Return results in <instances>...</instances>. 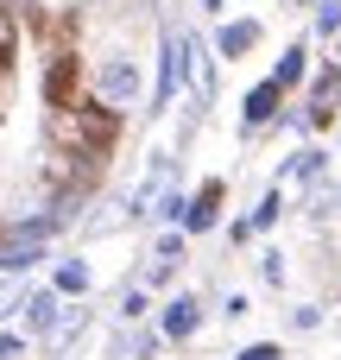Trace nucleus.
<instances>
[{
	"instance_id": "1",
	"label": "nucleus",
	"mask_w": 341,
	"mask_h": 360,
	"mask_svg": "<svg viewBox=\"0 0 341 360\" xmlns=\"http://www.w3.org/2000/svg\"><path fill=\"white\" fill-rule=\"evenodd\" d=\"M57 221H63V215H44V221H25V228L0 234V272H25V266H38V259H44V234H51Z\"/></svg>"
},
{
	"instance_id": "2",
	"label": "nucleus",
	"mask_w": 341,
	"mask_h": 360,
	"mask_svg": "<svg viewBox=\"0 0 341 360\" xmlns=\"http://www.w3.org/2000/svg\"><path fill=\"white\" fill-rule=\"evenodd\" d=\"M95 95H101L108 108H127V101L139 95V63H133V57H108V63L95 70Z\"/></svg>"
},
{
	"instance_id": "3",
	"label": "nucleus",
	"mask_w": 341,
	"mask_h": 360,
	"mask_svg": "<svg viewBox=\"0 0 341 360\" xmlns=\"http://www.w3.org/2000/svg\"><path fill=\"white\" fill-rule=\"evenodd\" d=\"M177 82H184V44H177V32H171V38H165V63H158V89H152V108H146V114H165L171 95H177Z\"/></svg>"
},
{
	"instance_id": "4",
	"label": "nucleus",
	"mask_w": 341,
	"mask_h": 360,
	"mask_svg": "<svg viewBox=\"0 0 341 360\" xmlns=\"http://www.w3.org/2000/svg\"><path fill=\"white\" fill-rule=\"evenodd\" d=\"M253 44H259V19H234V25H221V38H215L221 57H247Z\"/></svg>"
},
{
	"instance_id": "5",
	"label": "nucleus",
	"mask_w": 341,
	"mask_h": 360,
	"mask_svg": "<svg viewBox=\"0 0 341 360\" xmlns=\"http://www.w3.org/2000/svg\"><path fill=\"white\" fill-rule=\"evenodd\" d=\"M278 95H285V82H259V89L247 95V114H240V120H247V127H266V120L278 114Z\"/></svg>"
},
{
	"instance_id": "6",
	"label": "nucleus",
	"mask_w": 341,
	"mask_h": 360,
	"mask_svg": "<svg viewBox=\"0 0 341 360\" xmlns=\"http://www.w3.org/2000/svg\"><path fill=\"white\" fill-rule=\"evenodd\" d=\"M215 202H221V184H202V190H196V202H184V228H190V234H202V228L215 221Z\"/></svg>"
},
{
	"instance_id": "7",
	"label": "nucleus",
	"mask_w": 341,
	"mask_h": 360,
	"mask_svg": "<svg viewBox=\"0 0 341 360\" xmlns=\"http://www.w3.org/2000/svg\"><path fill=\"white\" fill-rule=\"evenodd\" d=\"M165 184H171V158H158V165H152V177L133 190V215H152V196H158Z\"/></svg>"
},
{
	"instance_id": "8",
	"label": "nucleus",
	"mask_w": 341,
	"mask_h": 360,
	"mask_svg": "<svg viewBox=\"0 0 341 360\" xmlns=\"http://www.w3.org/2000/svg\"><path fill=\"white\" fill-rule=\"evenodd\" d=\"M25 323H32L38 335H51V323H57V291H32V297H25Z\"/></svg>"
},
{
	"instance_id": "9",
	"label": "nucleus",
	"mask_w": 341,
	"mask_h": 360,
	"mask_svg": "<svg viewBox=\"0 0 341 360\" xmlns=\"http://www.w3.org/2000/svg\"><path fill=\"white\" fill-rule=\"evenodd\" d=\"M190 329H196V304H190V297H177V304L165 310V335H171V342H184Z\"/></svg>"
},
{
	"instance_id": "10",
	"label": "nucleus",
	"mask_w": 341,
	"mask_h": 360,
	"mask_svg": "<svg viewBox=\"0 0 341 360\" xmlns=\"http://www.w3.org/2000/svg\"><path fill=\"white\" fill-rule=\"evenodd\" d=\"M272 82H285V89H291V82H304V44H291V51L278 57V70H272Z\"/></svg>"
},
{
	"instance_id": "11",
	"label": "nucleus",
	"mask_w": 341,
	"mask_h": 360,
	"mask_svg": "<svg viewBox=\"0 0 341 360\" xmlns=\"http://www.w3.org/2000/svg\"><path fill=\"white\" fill-rule=\"evenodd\" d=\"M57 291H70V297H76V291H89V266H82V259H70V266L57 272Z\"/></svg>"
},
{
	"instance_id": "12",
	"label": "nucleus",
	"mask_w": 341,
	"mask_h": 360,
	"mask_svg": "<svg viewBox=\"0 0 341 360\" xmlns=\"http://www.w3.org/2000/svg\"><path fill=\"white\" fill-rule=\"evenodd\" d=\"M316 25H323V32H341V0H323V13H316Z\"/></svg>"
},
{
	"instance_id": "13",
	"label": "nucleus",
	"mask_w": 341,
	"mask_h": 360,
	"mask_svg": "<svg viewBox=\"0 0 341 360\" xmlns=\"http://www.w3.org/2000/svg\"><path fill=\"white\" fill-rule=\"evenodd\" d=\"M240 360H278V348H272V342H259V348H247Z\"/></svg>"
}]
</instances>
